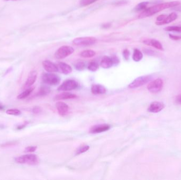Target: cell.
I'll return each mask as SVG.
<instances>
[{
  "label": "cell",
  "mask_w": 181,
  "mask_h": 180,
  "mask_svg": "<svg viewBox=\"0 0 181 180\" xmlns=\"http://www.w3.org/2000/svg\"><path fill=\"white\" fill-rule=\"evenodd\" d=\"M50 88L46 86H43L40 88V89L38 90L37 93L35 94L37 97H43L48 95L50 93Z\"/></svg>",
  "instance_id": "ffe728a7"
},
{
  "label": "cell",
  "mask_w": 181,
  "mask_h": 180,
  "mask_svg": "<svg viewBox=\"0 0 181 180\" xmlns=\"http://www.w3.org/2000/svg\"><path fill=\"white\" fill-rule=\"evenodd\" d=\"M16 144H17V143L11 142H10L5 143L4 144H3L1 145V146L5 148V147H8V146H14V145H16Z\"/></svg>",
  "instance_id": "8d00e7d4"
},
{
  "label": "cell",
  "mask_w": 181,
  "mask_h": 180,
  "mask_svg": "<svg viewBox=\"0 0 181 180\" xmlns=\"http://www.w3.org/2000/svg\"><path fill=\"white\" fill-rule=\"evenodd\" d=\"M144 52H145V53L146 54H147V55H154V53H155L154 51L150 50V49H145V50H144Z\"/></svg>",
  "instance_id": "f35d334b"
},
{
  "label": "cell",
  "mask_w": 181,
  "mask_h": 180,
  "mask_svg": "<svg viewBox=\"0 0 181 180\" xmlns=\"http://www.w3.org/2000/svg\"><path fill=\"white\" fill-rule=\"evenodd\" d=\"M37 149V147L36 146H30L25 148V152L32 153L35 152L36 150Z\"/></svg>",
  "instance_id": "1f68e13d"
},
{
  "label": "cell",
  "mask_w": 181,
  "mask_h": 180,
  "mask_svg": "<svg viewBox=\"0 0 181 180\" xmlns=\"http://www.w3.org/2000/svg\"><path fill=\"white\" fill-rule=\"evenodd\" d=\"M41 79L43 83L48 85H57L60 82V78L53 73H43Z\"/></svg>",
  "instance_id": "277c9868"
},
{
  "label": "cell",
  "mask_w": 181,
  "mask_h": 180,
  "mask_svg": "<svg viewBox=\"0 0 181 180\" xmlns=\"http://www.w3.org/2000/svg\"><path fill=\"white\" fill-rule=\"evenodd\" d=\"M122 55H123L124 59L126 60H128L129 59V56L130 55V51H129V50L128 49H125L123 51Z\"/></svg>",
  "instance_id": "d6a6232c"
},
{
  "label": "cell",
  "mask_w": 181,
  "mask_h": 180,
  "mask_svg": "<svg viewBox=\"0 0 181 180\" xmlns=\"http://www.w3.org/2000/svg\"><path fill=\"white\" fill-rule=\"evenodd\" d=\"M111 58H112V61H113V65H118V64H119V63H120L119 59L117 57L116 55H114L113 57H112Z\"/></svg>",
  "instance_id": "d590c367"
},
{
  "label": "cell",
  "mask_w": 181,
  "mask_h": 180,
  "mask_svg": "<svg viewBox=\"0 0 181 180\" xmlns=\"http://www.w3.org/2000/svg\"><path fill=\"white\" fill-rule=\"evenodd\" d=\"M163 81L160 78L151 81L147 86L148 90L151 93H158L162 90L163 87Z\"/></svg>",
  "instance_id": "52a82bcc"
},
{
  "label": "cell",
  "mask_w": 181,
  "mask_h": 180,
  "mask_svg": "<svg viewBox=\"0 0 181 180\" xmlns=\"http://www.w3.org/2000/svg\"><path fill=\"white\" fill-rule=\"evenodd\" d=\"M91 91L95 95H101L106 93V88L100 85H93L91 87Z\"/></svg>",
  "instance_id": "d6986e66"
},
{
  "label": "cell",
  "mask_w": 181,
  "mask_h": 180,
  "mask_svg": "<svg viewBox=\"0 0 181 180\" xmlns=\"http://www.w3.org/2000/svg\"><path fill=\"white\" fill-rule=\"evenodd\" d=\"M77 97V96L74 94L70 93H62L56 95L54 98L55 100H66V99H75Z\"/></svg>",
  "instance_id": "ac0fdd59"
},
{
  "label": "cell",
  "mask_w": 181,
  "mask_h": 180,
  "mask_svg": "<svg viewBox=\"0 0 181 180\" xmlns=\"http://www.w3.org/2000/svg\"><path fill=\"white\" fill-rule=\"evenodd\" d=\"M56 107L61 116H65L68 113L70 108L68 105L63 102H58L56 104Z\"/></svg>",
  "instance_id": "5bb4252c"
},
{
  "label": "cell",
  "mask_w": 181,
  "mask_h": 180,
  "mask_svg": "<svg viewBox=\"0 0 181 180\" xmlns=\"http://www.w3.org/2000/svg\"><path fill=\"white\" fill-rule=\"evenodd\" d=\"M111 128L110 125L108 124H100L93 126L90 128V133L92 134H98V133H102L107 130H109Z\"/></svg>",
  "instance_id": "30bf717a"
},
{
  "label": "cell",
  "mask_w": 181,
  "mask_h": 180,
  "mask_svg": "<svg viewBox=\"0 0 181 180\" xmlns=\"http://www.w3.org/2000/svg\"><path fill=\"white\" fill-rule=\"evenodd\" d=\"M97 1L98 0H80V5L82 6H86L93 4Z\"/></svg>",
  "instance_id": "f1b7e54d"
},
{
  "label": "cell",
  "mask_w": 181,
  "mask_h": 180,
  "mask_svg": "<svg viewBox=\"0 0 181 180\" xmlns=\"http://www.w3.org/2000/svg\"><path fill=\"white\" fill-rule=\"evenodd\" d=\"M89 148H90V147L88 145H83L82 146H80V148H79L77 150L76 154L79 155V154H80L82 153L85 152L87 150H88Z\"/></svg>",
  "instance_id": "f546056e"
},
{
  "label": "cell",
  "mask_w": 181,
  "mask_h": 180,
  "mask_svg": "<svg viewBox=\"0 0 181 180\" xmlns=\"http://www.w3.org/2000/svg\"><path fill=\"white\" fill-rule=\"evenodd\" d=\"M41 112V109L39 106H35L33 108V113L35 114H38Z\"/></svg>",
  "instance_id": "e575fe53"
},
{
  "label": "cell",
  "mask_w": 181,
  "mask_h": 180,
  "mask_svg": "<svg viewBox=\"0 0 181 180\" xmlns=\"http://www.w3.org/2000/svg\"><path fill=\"white\" fill-rule=\"evenodd\" d=\"M164 107L165 105L163 103L159 102H153L149 105V107L148 108V111L151 113H159L163 110Z\"/></svg>",
  "instance_id": "8fae6325"
},
{
  "label": "cell",
  "mask_w": 181,
  "mask_h": 180,
  "mask_svg": "<svg viewBox=\"0 0 181 180\" xmlns=\"http://www.w3.org/2000/svg\"><path fill=\"white\" fill-rule=\"evenodd\" d=\"M74 52L73 47L69 45H63L56 51L55 57L58 59H63L71 55Z\"/></svg>",
  "instance_id": "5b68a950"
},
{
  "label": "cell",
  "mask_w": 181,
  "mask_h": 180,
  "mask_svg": "<svg viewBox=\"0 0 181 180\" xmlns=\"http://www.w3.org/2000/svg\"><path fill=\"white\" fill-rule=\"evenodd\" d=\"M178 15L176 13H172L166 17V18L161 22H156V24L157 25H164L169 24V23L173 22L174 21L176 20Z\"/></svg>",
  "instance_id": "2e32d148"
},
{
  "label": "cell",
  "mask_w": 181,
  "mask_h": 180,
  "mask_svg": "<svg viewBox=\"0 0 181 180\" xmlns=\"http://www.w3.org/2000/svg\"><path fill=\"white\" fill-rule=\"evenodd\" d=\"M35 87H30L28 88L27 89H25V90L21 93L20 94L18 95L17 98L18 99H25V98L28 97V96L32 93L33 91L35 89Z\"/></svg>",
  "instance_id": "44dd1931"
},
{
  "label": "cell",
  "mask_w": 181,
  "mask_h": 180,
  "mask_svg": "<svg viewBox=\"0 0 181 180\" xmlns=\"http://www.w3.org/2000/svg\"><path fill=\"white\" fill-rule=\"evenodd\" d=\"M43 67L48 73H55L58 71L57 66L49 60H46L43 62Z\"/></svg>",
  "instance_id": "4fadbf2b"
},
{
  "label": "cell",
  "mask_w": 181,
  "mask_h": 180,
  "mask_svg": "<svg viewBox=\"0 0 181 180\" xmlns=\"http://www.w3.org/2000/svg\"><path fill=\"white\" fill-rule=\"evenodd\" d=\"M58 71L64 75H68L72 72V68L66 63L60 62L57 65Z\"/></svg>",
  "instance_id": "9a60e30c"
},
{
  "label": "cell",
  "mask_w": 181,
  "mask_h": 180,
  "mask_svg": "<svg viewBox=\"0 0 181 180\" xmlns=\"http://www.w3.org/2000/svg\"><path fill=\"white\" fill-rule=\"evenodd\" d=\"M4 110V106L0 103V110Z\"/></svg>",
  "instance_id": "7bdbcfd3"
},
{
  "label": "cell",
  "mask_w": 181,
  "mask_h": 180,
  "mask_svg": "<svg viewBox=\"0 0 181 180\" xmlns=\"http://www.w3.org/2000/svg\"><path fill=\"white\" fill-rule=\"evenodd\" d=\"M169 37L172 40H175V41L181 40V35H174L172 34H169Z\"/></svg>",
  "instance_id": "836d02e7"
},
{
  "label": "cell",
  "mask_w": 181,
  "mask_h": 180,
  "mask_svg": "<svg viewBox=\"0 0 181 180\" xmlns=\"http://www.w3.org/2000/svg\"><path fill=\"white\" fill-rule=\"evenodd\" d=\"M175 102L177 104L181 105V94L176 96V98H175Z\"/></svg>",
  "instance_id": "ab89813d"
},
{
  "label": "cell",
  "mask_w": 181,
  "mask_h": 180,
  "mask_svg": "<svg viewBox=\"0 0 181 180\" xmlns=\"http://www.w3.org/2000/svg\"><path fill=\"white\" fill-rule=\"evenodd\" d=\"M166 31H173L177 32H181V26H170L164 29Z\"/></svg>",
  "instance_id": "4316f807"
},
{
  "label": "cell",
  "mask_w": 181,
  "mask_h": 180,
  "mask_svg": "<svg viewBox=\"0 0 181 180\" xmlns=\"http://www.w3.org/2000/svg\"><path fill=\"white\" fill-rule=\"evenodd\" d=\"M99 68V65L98 63L96 61H91L89 63L88 66V69L90 71L95 72L96 70H98Z\"/></svg>",
  "instance_id": "484cf974"
},
{
  "label": "cell",
  "mask_w": 181,
  "mask_h": 180,
  "mask_svg": "<svg viewBox=\"0 0 181 180\" xmlns=\"http://www.w3.org/2000/svg\"><path fill=\"white\" fill-rule=\"evenodd\" d=\"M143 44L151 46L161 51H164L163 47L159 41L154 39H146L143 41Z\"/></svg>",
  "instance_id": "7c38bea8"
},
{
  "label": "cell",
  "mask_w": 181,
  "mask_h": 180,
  "mask_svg": "<svg viewBox=\"0 0 181 180\" xmlns=\"http://www.w3.org/2000/svg\"><path fill=\"white\" fill-rule=\"evenodd\" d=\"M180 4H181L180 2L174 1V2H170L163 3H161V4H159L157 5H153L150 8H147L145 10H143V11L139 15L138 18L139 19H143V18L149 17L165 9L177 6Z\"/></svg>",
  "instance_id": "6da1fadb"
},
{
  "label": "cell",
  "mask_w": 181,
  "mask_h": 180,
  "mask_svg": "<svg viewBox=\"0 0 181 180\" xmlns=\"http://www.w3.org/2000/svg\"><path fill=\"white\" fill-rule=\"evenodd\" d=\"M86 63L83 61H78L74 64V67L78 71H82L85 69Z\"/></svg>",
  "instance_id": "d4e9b609"
},
{
  "label": "cell",
  "mask_w": 181,
  "mask_h": 180,
  "mask_svg": "<svg viewBox=\"0 0 181 180\" xmlns=\"http://www.w3.org/2000/svg\"><path fill=\"white\" fill-rule=\"evenodd\" d=\"M6 113L8 115L18 116L21 114V111L17 109H10L6 111Z\"/></svg>",
  "instance_id": "83f0119b"
},
{
  "label": "cell",
  "mask_w": 181,
  "mask_h": 180,
  "mask_svg": "<svg viewBox=\"0 0 181 180\" xmlns=\"http://www.w3.org/2000/svg\"><path fill=\"white\" fill-rule=\"evenodd\" d=\"M128 3V1L127 0H119V1L113 2L112 4L117 6H120L127 5Z\"/></svg>",
  "instance_id": "4dcf8cb0"
},
{
  "label": "cell",
  "mask_w": 181,
  "mask_h": 180,
  "mask_svg": "<svg viewBox=\"0 0 181 180\" xmlns=\"http://www.w3.org/2000/svg\"><path fill=\"white\" fill-rule=\"evenodd\" d=\"M15 161L19 164L35 165L39 164L40 160L38 156L35 154H26L15 158Z\"/></svg>",
  "instance_id": "7a4b0ae2"
},
{
  "label": "cell",
  "mask_w": 181,
  "mask_h": 180,
  "mask_svg": "<svg viewBox=\"0 0 181 180\" xmlns=\"http://www.w3.org/2000/svg\"><path fill=\"white\" fill-rule=\"evenodd\" d=\"M153 78V77L151 75L143 76L139 77L137 78L136 79H135L132 83L129 84L128 87L132 89L140 87L141 86H143L147 83L151 81V80H152Z\"/></svg>",
  "instance_id": "8992f818"
},
{
  "label": "cell",
  "mask_w": 181,
  "mask_h": 180,
  "mask_svg": "<svg viewBox=\"0 0 181 180\" xmlns=\"http://www.w3.org/2000/svg\"><path fill=\"white\" fill-rule=\"evenodd\" d=\"M37 75L38 73L37 71L35 70H33L30 71L28 75L27 80L23 86V89H27L28 88L31 87L33 85V84L35 83V81L37 80Z\"/></svg>",
  "instance_id": "9c48e42d"
},
{
  "label": "cell",
  "mask_w": 181,
  "mask_h": 180,
  "mask_svg": "<svg viewBox=\"0 0 181 180\" xmlns=\"http://www.w3.org/2000/svg\"><path fill=\"white\" fill-rule=\"evenodd\" d=\"M149 2L147 1L145 2H143L140 3L136 5L135 8H134V11L135 12H140L141 11H143L147 9V6L148 5Z\"/></svg>",
  "instance_id": "cb8c5ba5"
},
{
  "label": "cell",
  "mask_w": 181,
  "mask_h": 180,
  "mask_svg": "<svg viewBox=\"0 0 181 180\" xmlns=\"http://www.w3.org/2000/svg\"><path fill=\"white\" fill-rule=\"evenodd\" d=\"M166 17H167V15H163V14L159 15V17H157L156 21H157V22H161V21H163L166 18Z\"/></svg>",
  "instance_id": "74e56055"
},
{
  "label": "cell",
  "mask_w": 181,
  "mask_h": 180,
  "mask_svg": "<svg viewBox=\"0 0 181 180\" xmlns=\"http://www.w3.org/2000/svg\"><path fill=\"white\" fill-rule=\"evenodd\" d=\"M5 1H20V0H5Z\"/></svg>",
  "instance_id": "ee69618b"
},
{
  "label": "cell",
  "mask_w": 181,
  "mask_h": 180,
  "mask_svg": "<svg viewBox=\"0 0 181 180\" xmlns=\"http://www.w3.org/2000/svg\"><path fill=\"white\" fill-rule=\"evenodd\" d=\"M27 124H28V122H25V123L23 124L22 125H19V126H17V130H22L23 128H24L26 126V125H27Z\"/></svg>",
  "instance_id": "b9f144b4"
},
{
  "label": "cell",
  "mask_w": 181,
  "mask_h": 180,
  "mask_svg": "<svg viewBox=\"0 0 181 180\" xmlns=\"http://www.w3.org/2000/svg\"><path fill=\"white\" fill-rule=\"evenodd\" d=\"M111 27V23H106L103 24V25H102V28L104 29H106L108 28H110Z\"/></svg>",
  "instance_id": "60d3db41"
},
{
  "label": "cell",
  "mask_w": 181,
  "mask_h": 180,
  "mask_svg": "<svg viewBox=\"0 0 181 180\" xmlns=\"http://www.w3.org/2000/svg\"><path fill=\"white\" fill-rule=\"evenodd\" d=\"M96 53L93 50H84L80 53V56L81 57L84 58H90L95 56Z\"/></svg>",
  "instance_id": "603a6c76"
},
{
  "label": "cell",
  "mask_w": 181,
  "mask_h": 180,
  "mask_svg": "<svg viewBox=\"0 0 181 180\" xmlns=\"http://www.w3.org/2000/svg\"><path fill=\"white\" fill-rule=\"evenodd\" d=\"M97 42L96 38L93 37H84L75 38L73 40V44L77 46L87 47L94 45Z\"/></svg>",
  "instance_id": "3957f363"
},
{
  "label": "cell",
  "mask_w": 181,
  "mask_h": 180,
  "mask_svg": "<svg viewBox=\"0 0 181 180\" xmlns=\"http://www.w3.org/2000/svg\"><path fill=\"white\" fill-rule=\"evenodd\" d=\"M143 58V54L138 49H135L133 50L132 59L136 62H139Z\"/></svg>",
  "instance_id": "7402d4cb"
},
{
  "label": "cell",
  "mask_w": 181,
  "mask_h": 180,
  "mask_svg": "<svg viewBox=\"0 0 181 180\" xmlns=\"http://www.w3.org/2000/svg\"><path fill=\"white\" fill-rule=\"evenodd\" d=\"M78 83L72 79L66 80L58 87V91H71L78 87Z\"/></svg>",
  "instance_id": "ba28073f"
},
{
  "label": "cell",
  "mask_w": 181,
  "mask_h": 180,
  "mask_svg": "<svg viewBox=\"0 0 181 180\" xmlns=\"http://www.w3.org/2000/svg\"><path fill=\"white\" fill-rule=\"evenodd\" d=\"M113 65V61L111 58L108 56H104L101 60V67L104 69H108Z\"/></svg>",
  "instance_id": "e0dca14e"
}]
</instances>
